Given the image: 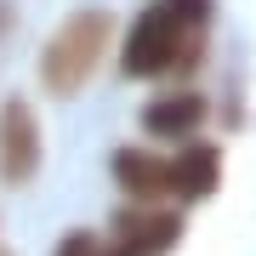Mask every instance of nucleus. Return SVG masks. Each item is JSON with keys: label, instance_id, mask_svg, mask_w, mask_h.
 I'll return each mask as SVG.
<instances>
[{"label": "nucleus", "instance_id": "1", "mask_svg": "<svg viewBox=\"0 0 256 256\" xmlns=\"http://www.w3.org/2000/svg\"><path fill=\"white\" fill-rule=\"evenodd\" d=\"M205 18H210V0H160V6H148L126 34L120 68L137 74V80L188 68L205 52Z\"/></svg>", "mask_w": 256, "mask_h": 256}, {"label": "nucleus", "instance_id": "2", "mask_svg": "<svg viewBox=\"0 0 256 256\" xmlns=\"http://www.w3.org/2000/svg\"><path fill=\"white\" fill-rule=\"evenodd\" d=\"M108 34H114L108 12H74V18L46 40V52H40V80H46V92L74 97L86 80H92V68L102 63Z\"/></svg>", "mask_w": 256, "mask_h": 256}, {"label": "nucleus", "instance_id": "7", "mask_svg": "<svg viewBox=\"0 0 256 256\" xmlns=\"http://www.w3.org/2000/svg\"><path fill=\"white\" fill-rule=\"evenodd\" d=\"M57 256H97V239H92V234H74V239L57 245Z\"/></svg>", "mask_w": 256, "mask_h": 256}, {"label": "nucleus", "instance_id": "6", "mask_svg": "<svg viewBox=\"0 0 256 256\" xmlns=\"http://www.w3.org/2000/svg\"><path fill=\"white\" fill-rule=\"evenodd\" d=\"M171 165V194H182V200H205L210 188H216V176H222V154L210 142H188L176 160H165Z\"/></svg>", "mask_w": 256, "mask_h": 256}, {"label": "nucleus", "instance_id": "3", "mask_svg": "<svg viewBox=\"0 0 256 256\" xmlns=\"http://www.w3.org/2000/svg\"><path fill=\"white\" fill-rule=\"evenodd\" d=\"M34 171H40V120L23 97H12L0 108V182L23 188L34 182Z\"/></svg>", "mask_w": 256, "mask_h": 256}, {"label": "nucleus", "instance_id": "4", "mask_svg": "<svg viewBox=\"0 0 256 256\" xmlns=\"http://www.w3.org/2000/svg\"><path fill=\"white\" fill-rule=\"evenodd\" d=\"M114 182L131 194V200L154 205L160 194H171V165H165L154 148H120L114 154Z\"/></svg>", "mask_w": 256, "mask_h": 256}, {"label": "nucleus", "instance_id": "5", "mask_svg": "<svg viewBox=\"0 0 256 256\" xmlns=\"http://www.w3.org/2000/svg\"><path fill=\"white\" fill-rule=\"evenodd\" d=\"M205 120V97L200 92H165L142 108V131L148 137H194Z\"/></svg>", "mask_w": 256, "mask_h": 256}]
</instances>
